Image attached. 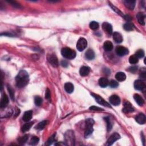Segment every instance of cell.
Here are the masks:
<instances>
[{"label":"cell","instance_id":"ba28073f","mask_svg":"<svg viewBox=\"0 0 146 146\" xmlns=\"http://www.w3.org/2000/svg\"><path fill=\"white\" fill-rule=\"evenodd\" d=\"M120 138V136L118 133H114L110 136L107 140L106 145H111L112 144Z\"/></svg>","mask_w":146,"mask_h":146},{"label":"cell","instance_id":"1f68e13d","mask_svg":"<svg viewBox=\"0 0 146 146\" xmlns=\"http://www.w3.org/2000/svg\"><path fill=\"white\" fill-rule=\"evenodd\" d=\"M42 102H43V100H42L41 97L39 96H36L34 98V103L36 106H40L42 105Z\"/></svg>","mask_w":146,"mask_h":146},{"label":"cell","instance_id":"f35d334b","mask_svg":"<svg viewBox=\"0 0 146 146\" xmlns=\"http://www.w3.org/2000/svg\"><path fill=\"white\" fill-rule=\"evenodd\" d=\"M109 84L111 88H117L118 86L119 83L116 81L111 80L109 82Z\"/></svg>","mask_w":146,"mask_h":146},{"label":"cell","instance_id":"7a4b0ae2","mask_svg":"<svg viewBox=\"0 0 146 146\" xmlns=\"http://www.w3.org/2000/svg\"><path fill=\"white\" fill-rule=\"evenodd\" d=\"M61 54L64 58L68 59H73L76 57L75 51L69 47L63 48L61 50Z\"/></svg>","mask_w":146,"mask_h":146},{"label":"cell","instance_id":"f1b7e54d","mask_svg":"<svg viewBox=\"0 0 146 146\" xmlns=\"http://www.w3.org/2000/svg\"><path fill=\"white\" fill-rule=\"evenodd\" d=\"M33 124H34V122L32 121V122H27V123L24 124L22 128V132H25L27 131H29L30 129V128L33 125Z\"/></svg>","mask_w":146,"mask_h":146},{"label":"cell","instance_id":"83f0119b","mask_svg":"<svg viewBox=\"0 0 146 146\" xmlns=\"http://www.w3.org/2000/svg\"><path fill=\"white\" fill-rule=\"evenodd\" d=\"M47 123H48V121L47 120H44V121H41V122H39L37 125L36 126L35 129L38 130H43L45 128V127L47 125Z\"/></svg>","mask_w":146,"mask_h":146},{"label":"cell","instance_id":"b9f144b4","mask_svg":"<svg viewBox=\"0 0 146 146\" xmlns=\"http://www.w3.org/2000/svg\"><path fill=\"white\" fill-rule=\"evenodd\" d=\"M123 18H124V20H125L126 21H128V22H130V21H131V20H132V17H131V16H130V15H129V14L124 15Z\"/></svg>","mask_w":146,"mask_h":146},{"label":"cell","instance_id":"e0dca14e","mask_svg":"<svg viewBox=\"0 0 146 146\" xmlns=\"http://www.w3.org/2000/svg\"><path fill=\"white\" fill-rule=\"evenodd\" d=\"M113 39L116 43L120 44L123 41V36L119 33L114 32L113 33Z\"/></svg>","mask_w":146,"mask_h":146},{"label":"cell","instance_id":"9c48e42d","mask_svg":"<svg viewBox=\"0 0 146 146\" xmlns=\"http://www.w3.org/2000/svg\"><path fill=\"white\" fill-rule=\"evenodd\" d=\"M115 51H116V53L118 56L120 57L126 56L129 53V50L123 46H118L115 49Z\"/></svg>","mask_w":146,"mask_h":146},{"label":"cell","instance_id":"f546056e","mask_svg":"<svg viewBox=\"0 0 146 146\" xmlns=\"http://www.w3.org/2000/svg\"><path fill=\"white\" fill-rule=\"evenodd\" d=\"M7 88H8V92L9 93V95H10V98L11 99V100H14V91L13 89V88H12L10 86H9V85L8 86Z\"/></svg>","mask_w":146,"mask_h":146},{"label":"cell","instance_id":"e575fe53","mask_svg":"<svg viewBox=\"0 0 146 146\" xmlns=\"http://www.w3.org/2000/svg\"><path fill=\"white\" fill-rule=\"evenodd\" d=\"M99 26V23L97 22H95V21H93V22H91L90 23V27L92 30L98 29Z\"/></svg>","mask_w":146,"mask_h":146},{"label":"cell","instance_id":"bcb514c9","mask_svg":"<svg viewBox=\"0 0 146 146\" xmlns=\"http://www.w3.org/2000/svg\"><path fill=\"white\" fill-rule=\"evenodd\" d=\"M8 35V36H12L13 35H12V34H10V33H4V34H1V35Z\"/></svg>","mask_w":146,"mask_h":146},{"label":"cell","instance_id":"603a6c76","mask_svg":"<svg viewBox=\"0 0 146 146\" xmlns=\"http://www.w3.org/2000/svg\"><path fill=\"white\" fill-rule=\"evenodd\" d=\"M103 48L106 51H111L113 49V45L111 42L106 41L103 44Z\"/></svg>","mask_w":146,"mask_h":146},{"label":"cell","instance_id":"8992f818","mask_svg":"<svg viewBox=\"0 0 146 146\" xmlns=\"http://www.w3.org/2000/svg\"><path fill=\"white\" fill-rule=\"evenodd\" d=\"M91 95L95 99L96 102H98L99 105L106 106V107H110V108L111 107V106L110 105L109 103L105 101V100L103 99L101 96H100L99 95H97V94L94 93H91Z\"/></svg>","mask_w":146,"mask_h":146},{"label":"cell","instance_id":"ee69618b","mask_svg":"<svg viewBox=\"0 0 146 146\" xmlns=\"http://www.w3.org/2000/svg\"><path fill=\"white\" fill-rule=\"evenodd\" d=\"M68 62L66 61V60H62V62H61V65L64 67V68H66V67H68Z\"/></svg>","mask_w":146,"mask_h":146},{"label":"cell","instance_id":"4fadbf2b","mask_svg":"<svg viewBox=\"0 0 146 146\" xmlns=\"http://www.w3.org/2000/svg\"><path fill=\"white\" fill-rule=\"evenodd\" d=\"M123 111L124 112H126V113H130V112H132L134 111V108H133L132 105L130 102H126L124 104Z\"/></svg>","mask_w":146,"mask_h":146},{"label":"cell","instance_id":"44dd1931","mask_svg":"<svg viewBox=\"0 0 146 146\" xmlns=\"http://www.w3.org/2000/svg\"><path fill=\"white\" fill-rule=\"evenodd\" d=\"M137 19L139 23L142 25H145V15L142 12H139L136 15Z\"/></svg>","mask_w":146,"mask_h":146},{"label":"cell","instance_id":"3957f363","mask_svg":"<svg viewBox=\"0 0 146 146\" xmlns=\"http://www.w3.org/2000/svg\"><path fill=\"white\" fill-rule=\"evenodd\" d=\"M94 124V121L93 119L89 118L87 119L86 121V131H85L84 136L85 138H87L92 134V133L94 131L93 129V125Z\"/></svg>","mask_w":146,"mask_h":146},{"label":"cell","instance_id":"836d02e7","mask_svg":"<svg viewBox=\"0 0 146 146\" xmlns=\"http://www.w3.org/2000/svg\"><path fill=\"white\" fill-rule=\"evenodd\" d=\"M39 141V139L38 138V137L33 136L31 139V141H30V144L32 145H35L38 143Z\"/></svg>","mask_w":146,"mask_h":146},{"label":"cell","instance_id":"f6af8a7d","mask_svg":"<svg viewBox=\"0 0 146 146\" xmlns=\"http://www.w3.org/2000/svg\"><path fill=\"white\" fill-rule=\"evenodd\" d=\"M137 69H138V68L136 66H132V67H131V68H130L129 69V70L131 71V72H135L136 70H137Z\"/></svg>","mask_w":146,"mask_h":146},{"label":"cell","instance_id":"4dcf8cb0","mask_svg":"<svg viewBox=\"0 0 146 146\" xmlns=\"http://www.w3.org/2000/svg\"><path fill=\"white\" fill-rule=\"evenodd\" d=\"M28 138H29L28 135H26L19 138V139H18V142H19L20 144H24L25 143H26V142L27 141V140H28Z\"/></svg>","mask_w":146,"mask_h":146},{"label":"cell","instance_id":"ac0fdd59","mask_svg":"<svg viewBox=\"0 0 146 146\" xmlns=\"http://www.w3.org/2000/svg\"><path fill=\"white\" fill-rule=\"evenodd\" d=\"M8 103H9L8 96L7 95V94H4V95H3V96H2L1 100V104H0L1 108H5L7 107Z\"/></svg>","mask_w":146,"mask_h":146},{"label":"cell","instance_id":"52a82bcc","mask_svg":"<svg viewBox=\"0 0 146 146\" xmlns=\"http://www.w3.org/2000/svg\"><path fill=\"white\" fill-rule=\"evenodd\" d=\"M48 62L50 63L51 66L54 68H57L58 66V60L57 57L54 54H49L47 57Z\"/></svg>","mask_w":146,"mask_h":146},{"label":"cell","instance_id":"7bdbcfd3","mask_svg":"<svg viewBox=\"0 0 146 146\" xmlns=\"http://www.w3.org/2000/svg\"><path fill=\"white\" fill-rule=\"evenodd\" d=\"M9 3H10V4H11L12 5L14 6L15 7H17L18 8H21L20 5L19 4H18V3L16 2V1H9Z\"/></svg>","mask_w":146,"mask_h":146},{"label":"cell","instance_id":"d6986e66","mask_svg":"<svg viewBox=\"0 0 146 146\" xmlns=\"http://www.w3.org/2000/svg\"><path fill=\"white\" fill-rule=\"evenodd\" d=\"M133 98H134L136 102L137 103V104H138L139 106H142L144 105V100L143 98L141 95H139V94H134V95H133Z\"/></svg>","mask_w":146,"mask_h":146},{"label":"cell","instance_id":"7402d4cb","mask_svg":"<svg viewBox=\"0 0 146 146\" xmlns=\"http://www.w3.org/2000/svg\"><path fill=\"white\" fill-rule=\"evenodd\" d=\"M65 90L68 93L71 94L72 93L74 90V85H73L70 82H68V83H66L65 84Z\"/></svg>","mask_w":146,"mask_h":146},{"label":"cell","instance_id":"d590c367","mask_svg":"<svg viewBox=\"0 0 146 146\" xmlns=\"http://www.w3.org/2000/svg\"><path fill=\"white\" fill-rule=\"evenodd\" d=\"M129 62L131 64H136L138 62V58L135 55H133V56H130L129 58Z\"/></svg>","mask_w":146,"mask_h":146},{"label":"cell","instance_id":"8fae6325","mask_svg":"<svg viewBox=\"0 0 146 146\" xmlns=\"http://www.w3.org/2000/svg\"><path fill=\"white\" fill-rule=\"evenodd\" d=\"M109 101L112 105L118 106L120 103V99L117 95H112L110 97Z\"/></svg>","mask_w":146,"mask_h":146},{"label":"cell","instance_id":"9a60e30c","mask_svg":"<svg viewBox=\"0 0 146 146\" xmlns=\"http://www.w3.org/2000/svg\"><path fill=\"white\" fill-rule=\"evenodd\" d=\"M135 120L136 122H138L139 124H144L145 123V115L143 113L139 114L138 115H137L135 118Z\"/></svg>","mask_w":146,"mask_h":146},{"label":"cell","instance_id":"8d00e7d4","mask_svg":"<svg viewBox=\"0 0 146 146\" xmlns=\"http://www.w3.org/2000/svg\"><path fill=\"white\" fill-rule=\"evenodd\" d=\"M56 133H54V134H53L49 139H48V140L46 143V145H51L54 142H55V141H56Z\"/></svg>","mask_w":146,"mask_h":146},{"label":"cell","instance_id":"4316f807","mask_svg":"<svg viewBox=\"0 0 146 146\" xmlns=\"http://www.w3.org/2000/svg\"><path fill=\"white\" fill-rule=\"evenodd\" d=\"M123 27H124V29L125 30H126V31H132V30H133V29H134V25L131 22H127L126 23H125L124 25L123 26Z\"/></svg>","mask_w":146,"mask_h":146},{"label":"cell","instance_id":"60d3db41","mask_svg":"<svg viewBox=\"0 0 146 146\" xmlns=\"http://www.w3.org/2000/svg\"><path fill=\"white\" fill-rule=\"evenodd\" d=\"M89 109L91 111H103V110H103V108H101L96 107V106H91V107H90Z\"/></svg>","mask_w":146,"mask_h":146},{"label":"cell","instance_id":"6da1fadb","mask_svg":"<svg viewBox=\"0 0 146 146\" xmlns=\"http://www.w3.org/2000/svg\"><path fill=\"white\" fill-rule=\"evenodd\" d=\"M29 81V74L25 70H21L16 78V85L19 88H23L26 86Z\"/></svg>","mask_w":146,"mask_h":146},{"label":"cell","instance_id":"74e56055","mask_svg":"<svg viewBox=\"0 0 146 146\" xmlns=\"http://www.w3.org/2000/svg\"><path fill=\"white\" fill-rule=\"evenodd\" d=\"M105 120L107 121V130H108V131H110L112 129V123L111 122L110 119V118L108 117L105 118Z\"/></svg>","mask_w":146,"mask_h":146},{"label":"cell","instance_id":"30bf717a","mask_svg":"<svg viewBox=\"0 0 146 146\" xmlns=\"http://www.w3.org/2000/svg\"><path fill=\"white\" fill-rule=\"evenodd\" d=\"M145 87V83L142 80H138L135 81L134 83V87L136 90L139 91L143 90L144 89Z\"/></svg>","mask_w":146,"mask_h":146},{"label":"cell","instance_id":"7c38bea8","mask_svg":"<svg viewBox=\"0 0 146 146\" xmlns=\"http://www.w3.org/2000/svg\"><path fill=\"white\" fill-rule=\"evenodd\" d=\"M103 30L107 33V34L111 35L112 33V27L111 24L108 22H104L102 24Z\"/></svg>","mask_w":146,"mask_h":146},{"label":"cell","instance_id":"d6a6232c","mask_svg":"<svg viewBox=\"0 0 146 146\" xmlns=\"http://www.w3.org/2000/svg\"><path fill=\"white\" fill-rule=\"evenodd\" d=\"M135 56L138 58H143L144 56V51L142 49L138 50L136 52Z\"/></svg>","mask_w":146,"mask_h":146},{"label":"cell","instance_id":"ab89813d","mask_svg":"<svg viewBox=\"0 0 146 146\" xmlns=\"http://www.w3.org/2000/svg\"><path fill=\"white\" fill-rule=\"evenodd\" d=\"M45 98L47 99L48 101H50V98H51V93L50 91L48 89H46L45 93Z\"/></svg>","mask_w":146,"mask_h":146},{"label":"cell","instance_id":"cb8c5ba5","mask_svg":"<svg viewBox=\"0 0 146 146\" xmlns=\"http://www.w3.org/2000/svg\"><path fill=\"white\" fill-rule=\"evenodd\" d=\"M109 84V81L106 78H101L99 80V84L100 87L105 88L107 87Z\"/></svg>","mask_w":146,"mask_h":146},{"label":"cell","instance_id":"ffe728a7","mask_svg":"<svg viewBox=\"0 0 146 146\" xmlns=\"http://www.w3.org/2000/svg\"><path fill=\"white\" fill-rule=\"evenodd\" d=\"M90 71V68L87 66H82L80 70V73L82 77H86L89 75Z\"/></svg>","mask_w":146,"mask_h":146},{"label":"cell","instance_id":"5bb4252c","mask_svg":"<svg viewBox=\"0 0 146 146\" xmlns=\"http://www.w3.org/2000/svg\"><path fill=\"white\" fill-rule=\"evenodd\" d=\"M124 4L127 8L131 10H133L135 7L136 1L133 0H126L124 1Z\"/></svg>","mask_w":146,"mask_h":146},{"label":"cell","instance_id":"484cf974","mask_svg":"<svg viewBox=\"0 0 146 146\" xmlns=\"http://www.w3.org/2000/svg\"><path fill=\"white\" fill-rule=\"evenodd\" d=\"M115 78H116V79L118 81L122 82L126 80V75L123 72H118L117 73V74L115 75Z\"/></svg>","mask_w":146,"mask_h":146},{"label":"cell","instance_id":"5b68a950","mask_svg":"<svg viewBox=\"0 0 146 146\" xmlns=\"http://www.w3.org/2000/svg\"><path fill=\"white\" fill-rule=\"evenodd\" d=\"M87 42L86 39L84 38H81L79 39L77 44V48L80 51H83L87 47Z\"/></svg>","mask_w":146,"mask_h":146},{"label":"cell","instance_id":"d4e9b609","mask_svg":"<svg viewBox=\"0 0 146 146\" xmlns=\"http://www.w3.org/2000/svg\"><path fill=\"white\" fill-rule=\"evenodd\" d=\"M85 57L89 60H92L95 58V53L92 49H89L85 53Z\"/></svg>","mask_w":146,"mask_h":146},{"label":"cell","instance_id":"277c9868","mask_svg":"<svg viewBox=\"0 0 146 146\" xmlns=\"http://www.w3.org/2000/svg\"><path fill=\"white\" fill-rule=\"evenodd\" d=\"M65 139L66 145H74L75 144V136L74 132L71 130H69L65 134Z\"/></svg>","mask_w":146,"mask_h":146},{"label":"cell","instance_id":"2e32d148","mask_svg":"<svg viewBox=\"0 0 146 146\" xmlns=\"http://www.w3.org/2000/svg\"><path fill=\"white\" fill-rule=\"evenodd\" d=\"M32 117H33V111L32 110L27 111L24 113L23 116L22 117V119L24 121L28 122V121H29L30 120H31Z\"/></svg>","mask_w":146,"mask_h":146}]
</instances>
